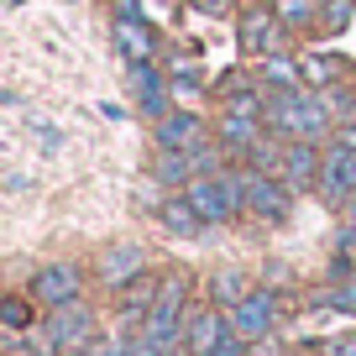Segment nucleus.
<instances>
[{
    "instance_id": "nucleus-30",
    "label": "nucleus",
    "mask_w": 356,
    "mask_h": 356,
    "mask_svg": "<svg viewBox=\"0 0 356 356\" xmlns=\"http://www.w3.org/2000/svg\"><path fill=\"white\" fill-rule=\"evenodd\" d=\"M194 11H204V16H231V0H194Z\"/></svg>"
},
{
    "instance_id": "nucleus-32",
    "label": "nucleus",
    "mask_w": 356,
    "mask_h": 356,
    "mask_svg": "<svg viewBox=\"0 0 356 356\" xmlns=\"http://www.w3.org/2000/svg\"><path fill=\"white\" fill-rule=\"evenodd\" d=\"M341 215H346V225H356V200H351V204H346V210H341Z\"/></svg>"
},
{
    "instance_id": "nucleus-22",
    "label": "nucleus",
    "mask_w": 356,
    "mask_h": 356,
    "mask_svg": "<svg viewBox=\"0 0 356 356\" xmlns=\"http://www.w3.org/2000/svg\"><path fill=\"white\" fill-rule=\"evenodd\" d=\"M283 163H289V142H283V136H273V131H267L262 142L246 152V168H257V173H278V178H283Z\"/></svg>"
},
{
    "instance_id": "nucleus-7",
    "label": "nucleus",
    "mask_w": 356,
    "mask_h": 356,
    "mask_svg": "<svg viewBox=\"0 0 356 356\" xmlns=\"http://www.w3.org/2000/svg\"><path fill=\"white\" fill-rule=\"evenodd\" d=\"M314 194H320L330 210H346V204L356 200V152L341 142H325V163H320V184H314Z\"/></svg>"
},
{
    "instance_id": "nucleus-12",
    "label": "nucleus",
    "mask_w": 356,
    "mask_h": 356,
    "mask_svg": "<svg viewBox=\"0 0 356 356\" xmlns=\"http://www.w3.org/2000/svg\"><path fill=\"white\" fill-rule=\"evenodd\" d=\"M136 273H147V246L142 241H111L100 252V262H95V278H100V289H111V293L126 289Z\"/></svg>"
},
{
    "instance_id": "nucleus-4",
    "label": "nucleus",
    "mask_w": 356,
    "mask_h": 356,
    "mask_svg": "<svg viewBox=\"0 0 356 356\" xmlns=\"http://www.w3.org/2000/svg\"><path fill=\"white\" fill-rule=\"evenodd\" d=\"M100 335V320H95V309H89L84 299L74 304H58V309H47L42 330H37V346H42V356H79L89 341Z\"/></svg>"
},
{
    "instance_id": "nucleus-5",
    "label": "nucleus",
    "mask_w": 356,
    "mask_h": 356,
    "mask_svg": "<svg viewBox=\"0 0 356 356\" xmlns=\"http://www.w3.org/2000/svg\"><path fill=\"white\" fill-rule=\"evenodd\" d=\"M225 314H231V330L241 335L246 346H262L267 335H278V325H283V293L262 283V289H252L236 309H225Z\"/></svg>"
},
{
    "instance_id": "nucleus-17",
    "label": "nucleus",
    "mask_w": 356,
    "mask_h": 356,
    "mask_svg": "<svg viewBox=\"0 0 356 356\" xmlns=\"http://www.w3.org/2000/svg\"><path fill=\"white\" fill-rule=\"evenodd\" d=\"M115 53L126 63H152L157 58V37L142 16H115Z\"/></svg>"
},
{
    "instance_id": "nucleus-18",
    "label": "nucleus",
    "mask_w": 356,
    "mask_h": 356,
    "mask_svg": "<svg viewBox=\"0 0 356 356\" xmlns=\"http://www.w3.org/2000/svg\"><path fill=\"white\" fill-rule=\"evenodd\" d=\"M257 84L273 95V89H299L304 84V68L293 53H273V58H257Z\"/></svg>"
},
{
    "instance_id": "nucleus-33",
    "label": "nucleus",
    "mask_w": 356,
    "mask_h": 356,
    "mask_svg": "<svg viewBox=\"0 0 356 356\" xmlns=\"http://www.w3.org/2000/svg\"><path fill=\"white\" fill-rule=\"evenodd\" d=\"M163 356H189V351H184V346H173V351H163Z\"/></svg>"
},
{
    "instance_id": "nucleus-1",
    "label": "nucleus",
    "mask_w": 356,
    "mask_h": 356,
    "mask_svg": "<svg viewBox=\"0 0 356 356\" xmlns=\"http://www.w3.org/2000/svg\"><path fill=\"white\" fill-rule=\"evenodd\" d=\"M267 131L283 142H330L335 115L325 111L320 89H273L267 95Z\"/></svg>"
},
{
    "instance_id": "nucleus-34",
    "label": "nucleus",
    "mask_w": 356,
    "mask_h": 356,
    "mask_svg": "<svg viewBox=\"0 0 356 356\" xmlns=\"http://www.w3.org/2000/svg\"><path fill=\"white\" fill-rule=\"evenodd\" d=\"M257 6H273V0H257Z\"/></svg>"
},
{
    "instance_id": "nucleus-27",
    "label": "nucleus",
    "mask_w": 356,
    "mask_h": 356,
    "mask_svg": "<svg viewBox=\"0 0 356 356\" xmlns=\"http://www.w3.org/2000/svg\"><path fill=\"white\" fill-rule=\"evenodd\" d=\"M168 89H173V100H200V79H194V68H178V74L168 79Z\"/></svg>"
},
{
    "instance_id": "nucleus-29",
    "label": "nucleus",
    "mask_w": 356,
    "mask_h": 356,
    "mask_svg": "<svg viewBox=\"0 0 356 356\" xmlns=\"http://www.w3.org/2000/svg\"><path fill=\"white\" fill-rule=\"evenodd\" d=\"M320 356H356V330H335L330 341H320Z\"/></svg>"
},
{
    "instance_id": "nucleus-15",
    "label": "nucleus",
    "mask_w": 356,
    "mask_h": 356,
    "mask_svg": "<svg viewBox=\"0 0 356 356\" xmlns=\"http://www.w3.org/2000/svg\"><path fill=\"white\" fill-rule=\"evenodd\" d=\"M157 225H163L168 236H178V241H194V236H204L210 231V225L200 220V210H194L189 200H184V189H173V194H163V200H157Z\"/></svg>"
},
{
    "instance_id": "nucleus-6",
    "label": "nucleus",
    "mask_w": 356,
    "mask_h": 356,
    "mask_svg": "<svg viewBox=\"0 0 356 356\" xmlns=\"http://www.w3.org/2000/svg\"><path fill=\"white\" fill-rule=\"evenodd\" d=\"M241 168H246V163H241ZM293 200H299V194H293L278 173H257V168H246V215H252V220H262V225H289Z\"/></svg>"
},
{
    "instance_id": "nucleus-24",
    "label": "nucleus",
    "mask_w": 356,
    "mask_h": 356,
    "mask_svg": "<svg viewBox=\"0 0 356 356\" xmlns=\"http://www.w3.org/2000/svg\"><path fill=\"white\" fill-rule=\"evenodd\" d=\"M356 16V0H320V11H314V32H346Z\"/></svg>"
},
{
    "instance_id": "nucleus-10",
    "label": "nucleus",
    "mask_w": 356,
    "mask_h": 356,
    "mask_svg": "<svg viewBox=\"0 0 356 356\" xmlns=\"http://www.w3.org/2000/svg\"><path fill=\"white\" fill-rule=\"evenodd\" d=\"M74 299H84V273L74 262H47L32 273V304L58 309V304H74Z\"/></svg>"
},
{
    "instance_id": "nucleus-26",
    "label": "nucleus",
    "mask_w": 356,
    "mask_h": 356,
    "mask_svg": "<svg viewBox=\"0 0 356 356\" xmlns=\"http://www.w3.org/2000/svg\"><path fill=\"white\" fill-rule=\"evenodd\" d=\"M0 325H6V330H26V325H32V304L26 299H0Z\"/></svg>"
},
{
    "instance_id": "nucleus-2",
    "label": "nucleus",
    "mask_w": 356,
    "mask_h": 356,
    "mask_svg": "<svg viewBox=\"0 0 356 356\" xmlns=\"http://www.w3.org/2000/svg\"><path fill=\"white\" fill-rule=\"evenodd\" d=\"M189 304H194V273L189 267H168L163 289H157V299H152V309H147V320H142L136 335L163 346V351L184 346V314H189Z\"/></svg>"
},
{
    "instance_id": "nucleus-23",
    "label": "nucleus",
    "mask_w": 356,
    "mask_h": 356,
    "mask_svg": "<svg viewBox=\"0 0 356 356\" xmlns=\"http://www.w3.org/2000/svg\"><path fill=\"white\" fill-rule=\"evenodd\" d=\"M273 11L289 32H314V11H320V0H273Z\"/></svg>"
},
{
    "instance_id": "nucleus-25",
    "label": "nucleus",
    "mask_w": 356,
    "mask_h": 356,
    "mask_svg": "<svg viewBox=\"0 0 356 356\" xmlns=\"http://www.w3.org/2000/svg\"><path fill=\"white\" fill-rule=\"evenodd\" d=\"M320 304H330L335 314H356V273L341 278V283H330V289L320 293Z\"/></svg>"
},
{
    "instance_id": "nucleus-13",
    "label": "nucleus",
    "mask_w": 356,
    "mask_h": 356,
    "mask_svg": "<svg viewBox=\"0 0 356 356\" xmlns=\"http://www.w3.org/2000/svg\"><path fill=\"white\" fill-rule=\"evenodd\" d=\"M157 289H163V273H136L126 289H115V314H121V335H136L142 330V320H147V309H152V299H157Z\"/></svg>"
},
{
    "instance_id": "nucleus-3",
    "label": "nucleus",
    "mask_w": 356,
    "mask_h": 356,
    "mask_svg": "<svg viewBox=\"0 0 356 356\" xmlns=\"http://www.w3.org/2000/svg\"><path fill=\"white\" fill-rule=\"evenodd\" d=\"M184 200L200 210L204 225H236L246 215V168L225 163L220 173L189 178V184H184Z\"/></svg>"
},
{
    "instance_id": "nucleus-31",
    "label": "nucleus",
    "mask_w": 356,
    "mask_h": 356,
    "mask_svg": "<svg viewBox=\"0 0 356 356\" xmlns=\"http://www.w3.org/2000/svg\"><path fill=\"white\" fill-rule=\"evenodd\" d=\"M330 142H341V147H351V152H356V121L335 126V131H330Z\"/></svg>"
},
{
    "instance_id": "nucleus-21",
    "label": "nucleus",
    "mask_w": 356,
    "mask_h": 356,
    "mask_svg": "<svg viewBox=\"0 0 356 356\" xmlns=\"http://www.w3.org/2000/svg\"><path fill=\"white\" fill-rule=\"evenodd\" d=\"M152 178L163 184V189H184V184L194 178V163H189V152H163V147H157Z\"/></svg>"
},
{
    "instance_id": "nucleus-8",
    "label": "nucleus",
    "mask_w": 356,
    "mask_h": 356,
    "mask_svg": "<svg viewBox=\"0 0 356 356\" xmlns=\"http://www.w3.org/2000/svg\"><path fill=\"white\" fill-rule=\"evenodd\" d=\"M236 37H241V53L252 58H273V53H289V26L278 22V11L273 6H252V11L241 16V26H236Z\"/></svg>"
},
{
    "instance_id": "nucleus-19",
    "label": "nucleus",
    "mask_w": 356,
    "mask_h": 356,
    "mask_svg": "<svg viewBox=\"0 0 356 356\" xmlns=\"http://www.w3.org/2000/svg\"><path fill=\"white\" fill-rule=\"evenodd\" d=\"M299 68H304V89H330V84H341V79H351V63H346V58H330V53H304Z\"/></svg>"
},
{
    "instance_id": "nucleus-11",
    "label": "nucleus",
    "mask_w": 356,
    "mask_h": 356,
    "mask_svg": "<svg viewBox=\"0 0 356 356\" xmlns=\"http://www.w3.org/2000/svg\"><path fill=\"white\" fill-rule=\"evenodd\" d=\"M225 335H231V314L225 309H215V304H189V314H184V351L189 356H210Z\"/></svg>"
},
{
    "instance_id": "nucleus-28",
    "label": "nucleus",
    "mask_w": 356,
    "mask_h": 356,
    "mask_svg": "<svg viewBox=\"0 0 356 356\" xmlns=\"http://www.w3.org/2000/svg\"><path fill=\"white\" fill-rule=\"evenodd\" d=\"M79 356H126V335H95Z\"/></svg>"
},
{
    "instance_id": "nucleus-16",
    "label": "nucleus",
    "mask_w": 356,
    "mask_h": 356,
    "mask_svg": "<svg viewBox=\"0 0 356 356\" xmlns=\"http://www.w3.org/2000/svg\"><path fill=\"white\" fill-rule=\"evenodd\" d=\"M131 89H136L142 115H152V121H163V115L173 111V89H168V79L157 74L152 63H131Z\"/></svg>"
},
{
    "instance_id": "nucleus-14",
    "label": "nucleus",
    "mask_w": 356,
    "mask_h": 356,
    "mask_svg": "<svg viewBox=\"0 0 356 356\" xmlns=\"http://www.w3.org/2000/svg\"><path fill=\"white\" fill-rule=\"evenodd\" d=\"M325 163V142H289V163H283V184L293 194H314Z\"/></svg>"
},
{
    "instance_id": "nucleus-9",
    "label": "nucleus",
    "mask_w": 356,
    "mask_h": 356,
    "mask_svg": "<svg viewBox=\"0 0 356 356\" xmlns=\"http://www.w3.org/2000/svg\"><path fill=\"white\" fill-rule=\"evenodd\" d=\"M210 136H215V126L204 121L194 105H173L163 121H152V142L163 147V152H189V147L210 142Z\"/></svg>"
},
{
    "instance_id": "nucleus-20",
    "label": "nucleus",
    "mask_w": 356,
    "mask_h": 356,
    "mask_svg": "<svg viewBox=\"0 0 356 356\" xmlns=\"http://www.w3.org/2000/svg\"><path fill=\"white\" fill-rule=\"evenodd\" d=\"M252 289H257V283L246 278L241 267H220V273H210V304H215V309H236Z\"/></svg>"
}]
</instances>
